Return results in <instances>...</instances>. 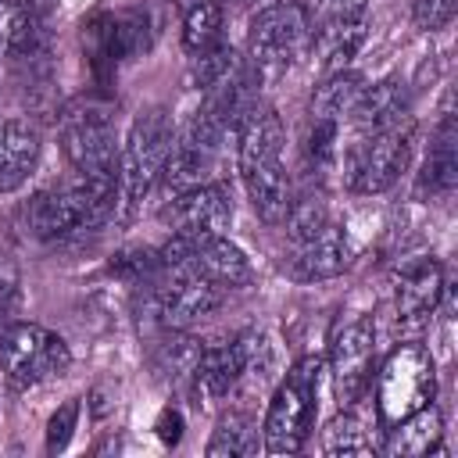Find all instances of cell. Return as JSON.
<instances>
[{"label":"cell","instance_id":"6da1fadb","mask_svg":"<svg viewBox=\"0 0 458 458\" xmlns=\"http://www.w3.org/2000/svg\"><path fill=\"white\" fill-rule=\"evenodd\" d=\"M118 200V175H82L39 190L29 200V229L39 240H61L72 233L100 229Z\"/></svg>","mask_w":458,"mask_h":458},{"label":"cell","instance_id":"7a4b0ae2","mask_svg":"<svg viewBox=\"0 0 458 458\" xmlns=\"http://www.w3.org/2000/svg\"><path fill=\"white\" fill-rule=\"evenodd\" d=\"M318 379H322V361L318 358H301L276 386L265 422H261V437H265V451L272 454H297L315 426L318 415Z\"/></svg>","mask_w":458,"mask_h":458},{"label":"cell","instance_id":"3957f363","mask_svg":"<svg viewBox=\"0 0 458 458\" xmlns=\"http://www.w3.org/2000/svg\"><path fill=\"white\" fill-rule=\"evenodd\" d=\"M437 372L433 354L422 344H401L386 354L376 376V419L383 429L397 426L401 419L415 415L419 408L433 404Z\"/></svg>","mask_w":458,"mask_h":458},{"label":"cell","instance_id":"277c9868","mask_svg":"<svg viewBox=\"0 0 458 458\" xmlns=\"http://www.w3.org/2000/svg\"><path fill=\"white\" fill-rule=\"evenodd\" d=\"M172 147V118L165 107H147L132 118L129 136L118 150V197L125 204V211H132L147 190L154 186V179L165 168Z\"/></svg>","mask_w":458,"mask_h":458},{"label":"cell","instance_id":"5b68a950","mask_svg":"<svg viewBox=\"0 0 458 458\" xmlns=\"http://www.w3.org/2000/svg\"><path fill=\"white\" fill-rule=\"evenodd\" d=\"M61 143L75 172L82 175H118V136L111 104L79 97L61 114Z\"/></svg>","mask_w":458,"mask_h":458},{"label":"cell","instance_id":"8992f818","mask_svg":"<svg viewBox=\"0 0 458 458\" xmlns=\"http://www.w3.org/2000/svg\"><path fill=\"white\" fill-rule=\"evenodd\" d=\"M308 39H311V18L301 0L268 4L250 18V32H247L250 64L258 68V75L272 79L293 64V57Z\"/></svg>","mask_w":458,"mask_h":458},{"label":"cell","instance_id":"52a82bcc","mask_svg":"<svg viewBox=\"0 0 458 458\" xmlns=\"http://www.w3.org/2000/svg\"><path fill=\"white\" fill-rule=\"evenodd\" d=\"M0 358L4 372L14 386H39L57 379L72 365L68 344L36 322H11L0 329Z\"/></svg>","mask_w":458,"mask_h":458},{"label":"cell","instance_id":"ba28073f","mask_svg":"<svg viewBox=\"0 0 458 458\" xmlns=\"http://www.w3.org/2000/svg\"><path fill=\"white\" fill-rule=\"evenodd\" d=\"M411 143H415V122L411 118H404L390 129H379V132H365L361 143L351 150V165H347L351 186L358 193L390 190L411 157Z\"/></svg>","mask_w":458,"mask_h":458},{"label":"cell","instance_id":"9c48e42d","mask_svg":"<svg viewBox=\"0 0 458 458\" xmlns=\"http://www.w3.org/2000/svg\"><path fill=\"white\" fill-rule=\"evenodd\" d=\"M225 136L229 132L215 118H208L204 111H197L190 118V125L179 136H172V147H168V157H165V168H161L165 186L172 193H182V190H193V186L211 182Z\"/></svg>","mask_w":458,"mask_h":458},{"label":"cell","instance_id":"30bf717a","mask_svg":"<svg viewBox=\"0 0 458 458\" xmlns=\"http://www.w3.org/2000/svg\"><path fill=\"white\" fill-rule=\"evenodd\" d=\"M150 315L165 329H182L204 315H211L222 304V293L215 283L197 276L190 265H172L161 268V276L150 283Z\"/></svg>","mask_w":458,"mask_h":458},{"label":"cell","instance_id":"8fae6325","mask_svg":"<svg viewBox=\"0 0 458 458\" xmlns=\"http://www.w3.org/2000/svg\"><path fill=\"white\" fill-rule=\"evenodd\" d=\"M372 354H376V326L369 315H351L336 326L329 340V369L340 404L361 401L372 383Z\"/></svg>","mask_w":458,"mask_h":458},{"label":"cell","instance_id":"7c38bea8","mask_svg":"<svg viewBox=\"0 0 458 458\" xmlns=\"http://www.w3.org/2000/svg\"><path fill=\"white\" fill-rule=\"evenodd\" d=\"M165 218L172 225V236L186 243H200L211 236H222L233 222V200L222 182H204L193 190L175 193V200L165 208Z\"/></svg>","mask_w":458,"mask_h":458},{"label":"cell","instance_id":"4fadbf2b","mask_svg":"<svg viewBox=\"0 0 458 458\" xmlns=\"http://www.w3.org/2000/svg\"><path fill=\"white\" fill-rule=\"evenodd\" d=\"M444 268L437 258H411L401 265L397 272V286H394V308L401 322H422L426 315L437 311L440 297H444Z\"/></svg>","mask_w":458,"mask_h":458},{"label":"cell","instance_id":"5bb4252c","mask_svg":"<svg viewBox=\"0 0 458 458\" xmlns=\"http://www.w3.org/2000/svg\"><path fill=\"white\" fill-rule=\"evenodd\" d=\"M351 243L347 233L333 222H326L318 233L290 243V276L297 279H333L347 268Z\"/></svg>","mask_w":458,"mask_h":458},{"label":"cell","instance_id":"9a60e30c","mask_svg":"<svg viewBox=\"0 0 458 458\" xmlns=\"http://www.w3.org/2000/svg\"><path fill=\"white\" fill-rule=\"evenodd\" d=\"M39 129L29 118L0 122V193H14L39 165Z\"/></svg>","mask_w":458,"mask_h":458},{"label":"cell","instance_id":"2e32d148","mask_svg":"<svg viewBox=\"0 0 458 458\" xmlns=\"http://www.w3.org/2000/svg\"><path fill=\"white\" fill-rule=\"evenodd\" d=\"M358 132H379V129H390L397 122L408 118V86L397 79V75H386L372 86H361L351 114H347Z\"/></svg>","mask_w":458,"mask_h":458},{"label":"cell","instance_id":"e0dca14e","mask_svg":"<svg viewBox=\"0 0 458 458\" xmlns=\"http://www.w3.org/2000/svg\"><path fill=\"white\" fill-rule=\"evenodd\" d=\"M182 265H190L197 276H204L218 290H236V286L250 283V261H247V254L236 243H229L225 236H211V240L193 243Z\"/></svg>","mask_w":458,"mask_h":458},{"label":"cell","instance_id":"ac0fdd59","mask_svg":"<svg viewBox=\"0 0 458 458\" xmlns=\"http://www.w3.org/2000/svg\"><path fill=\"white\" fill-rule=\"evenodd\" d=\"M89 39L97 43V54L107 57L111 64L114 61H125V57H136L150 47V29H147V18L140 11H118V14H100L89 21Z\"/></svg>","mask_w":458,"mask_h":458},{"label":"cell","instance_id":"d6986e66","mask_svg":"<svg viewBox=\"0 0 458 458\" xmlns=\"http://www.w3.org/2000/svg\"><path fill=\"white\" fill-rule=\"evenodd\" d=\"M283 122L272 107L265 104H254L240 125H236V150H240V172L254 168V165H265V161H279L283 154Z\"/></svg>","mask_w":458,"mask_h":458},{"label":"cell","instance_id":"ffe728a7","mask_svg":"<svg viewBox=\"0 0 458 458\" xmlns=\"http://www.w3.org/2000/svg\"><path fill=\"white\" fill-rule=\"evenodd\" d=\"M240 175H243V186H247V197H250L258 218L268 225H283L290 215V204H293V190H290V175L283 168V157L254 165Z\"/></svg>","mask_w":458,"mask_h":458},{"label":"cell","instance_id":"44dd1931","mask_svg":"<svg viewBox=\"0 0 458 458\" xmlns=\"http://www.w3.org/2000/svg\"><path fill=\"white\" fill-rule=\"evenodd\" d=\"M311 39H315V47L322 54L326 75L340 72L354 57L361 39H365V14H326Z\"/></svg>","mask_w":458,"mask_h":458},{"label":"cell","instance_id":"7402d4cb","mask_svg":"<svg viewBox=\"0 0 458 458\" xmlns=\"http://www.w3.org/2000/svg\"><path fill=\"white\" fill-rule=\"evenodd\" d=\"M419 186L437 193V197H447L454 186H458V140H454V118L451 111H444V122L433 136V147H429V157L422 165V175H419Z\"/></svg>","mask_w":458,"mask_h":458},{"label":"cell","instance_id":"603a6c76","mask_svg":"<svg viewBox=\"0 0 458 458\" xmlns=\"http://www.w3.org/2000/svg\"><path fill=\"white\" fill-rule=\"evenodd\" d=\"M240 383V354L233 344H218V347H204L200 361L193 369V390L208 401H222L236 390Z\"/></svg>","mask_w":458,"mask_h":458},{"label":"cell","instance_id":"cb8c5ba5","mask_svg":"<svg viewBox=\"0 0 458 458\" xmlns=\"http://www.w3.org/2000/svg\"><path fill=\"white\" fill-rule=\"evenodd\" d=\"M390 440H386V451L390 454H401V458H419V454H429V451H440V437H444V426H440V411L433 404L419 408L415 415L401 419L397 426L386 429Z\"/></svg>","mask_w":458,"mask_h":458},{"label":"cell","instance_id":"d4e9b609","mask_svg":"<svg viewBox=\"0 0 458 458\" xmlns=\"http://www.w3.org/2000/svg\"><path fill=\"white\" fill-rule=\"evenodd\" d=\"M361 75L358 72H329L318 86H315V97H311V107H308V118H326V122H344L361 93Z\"/></svg>","mask_w":458,"mask_h":458},{"label":"cell","instance_id":"484cf974","mask_svg":"<svg viewBox=\"0 0 458 458\" xmlns=\"http://www.w3.org/2000/svg\"><path fill=\"white\" fill-rule=\"evenodd\" d=\"M200 344L193 340V336H168V340H161L157 344V351H154V372H157V379L161 383H168V386H186V383H193V369H197V361H200Z\"/></svg>","mask_w":458,"mask_h":458},{"label":"cell","instance_id":"4316f807","mask_svg":"<svg viewBox=\"0 0 458 458\" xmlns=\"http://www.w3.org/2000/svg\"><path fill=\"white\" fill-rule=\"evenodd\" d=\"M39 47V21L18 0H0V54L25 57Z\"/></svg>","mask_w":458,"mask_h":458},{"label":"cell","instance_id":"83f0119b","mask_svg":"<svg viewBox=\"0 0 458 458\" xmlns=\"http://www.w3.org/2000/svg\"><path fill=\"white\" fill-rule=\"evenodd\" d=\"M222 43V4L218 0H193L182 18V50L204 54Z\"/></svg>","mask_w":458,"mask_h":458},{"label":"cell","instance_id":"f1b7e54d","mask_svg":"<svg viewBox=\"0 0 458 458\" xmlns=\"http://www.w3.org/2000/svg\"><path fill=\"white\" fill-rule=\"evenodd\" d=\"M261 440H258V429L247 415L240 411H229L225 419H218L211 440H208V454L211 458H247V454H258Z\"/></svg>","mask_w":458,"mask_h":458},{"label":"cell","instance_id":"f546056e","mask_svg":"<svg viewBox=\"0 0 458 458\" xmlns=\"http://www.w3.org/2000/svg\"><path fill=\"white\" fill-rule=\"evenodd\" d=\"M243 64H240V57H236V50L233 47H211V50H204V54H197L193 57V68H190V82L197 86V89H215V86H222V82H229L236 72H240Z\"/></svg>","mask_w":458,"mask_h":458},{"label":"cell","instance_id":"4dcf8cb0","mask_svg":"<svg viewBox=\"0 0 458 458\" xmlns=\"http://www.w3.org/2000/svg\"><path fill=\"white\" fill-rule=\"evenodd\" d=\"M326 454H340V458H351V454H372L376 451V444H372V437H369V429L351 415V411H344V415H336L333 422H329V429H326Z\"/></svg>","mask_w":458,"mask_h":458},{"label":"cell","instance_id":"1f68e13d","mask_svg":"<svg viewBox=\"0 0 458 458\" xmlns=\"http://www.w3.org/2000/svg\"><path fill=\"white\" fill-rule=\"evenodd\" d=\"M236 354H240V379H265L272 369H276V351H272V340L261 333V329H243L236 340H233Z\"/></svg>","mask_w":458,"mask_h":458},{"label":"cell","instance_id":"d6a6232c","mask_svg":"<svg viewBox=\"0 0 458 458\" xmlns=\"http://www.w3.org/2000/svg\"><path fill=\"white\" fill-rule=\"evenodd\" d=\"M326 222H333V218H329V208H326V200H322L318 193H311V197H304V200H293V204H290V215H286L290 243H293V240H304V236H311V233H318Z\"/></svg>","mask_w":458,"mask_h":458},{"label":"cell","instance_id":"836d02e7","mask_svg":"<svg viewBox=\"0 0 458 458\" xmlns=\"http://www.w3.org/2000/svg\"><path fill=\"white\" fill-rule=\"evenodd\" d=\"M111 272H118V276H125V279H132V283H143V279L154 283V279L161 276V254L150 250V247L122 250V254H114Z\"/></svg>","mask_w":458,"mask_h":458},{"label":"cell","instance_id":"e575fe53","mask_svg":"<svg viewBox=\"0 0 458 458\" xmlns=\"http://www.w3.org/2000/svg\"><path fill=\"white\" fill-rule=\"evenodd\" d=\"M75 426H79V401H64L50 415V422H47V451L50 454L54 451H64L68 440H72V433H75Z\"/></svg>","mask_w":458,"mask_h":458},{"label":"cell","instance_id":"d590c367","mask_svg":"<svg viewBox=\"0 0 458 458\" xmlns=\"http://www.w3.org/2000/svg\"><path fill=\"white\" fill-rule=\"evenodd\" d=\"M411 14H415V25L433 32V29H444L451 18H454V0H415L411 4Z\"/></svg>","mask_w":458,"mask_h":458},{"label":"cell","instance_id":"8d00e7d4","mask_svg":"<svg viewBox=\"0 0 458 458\" xmlns=\"http://www.w3.org/2000/svg\"><path fill=\"white\" fill-rule=\"evenodd\" d=\"M14 297H18V276H14V268L0 265V329H4L7 311L14 308Z\"/></svg>","mask_w":458,"mask_h":458},{"label":"cell","instance_id":"74e56055","mask_svg":"<svg viewBox=\"0 0 458 458\" xmlns=\"http://www.w3.org/2000/svg\"><path fill=\"white\" fill-rule=\"evenodd\" d=\"M157 429H161V440H165V444H175V440H179V429H182V419H179V411L165 408V415H161Z\"/></svg>","mask_w":458,"mask_h":458},{"label":"cell","instance_id":"f35d334b","mask_svg":"<svg viewBox=\"0 0 458 458\" xmlns=\"http://www.w3.org/2000/svg\"><path fill=\"white\" fill-rule=\"evenodd\" d=\"M369 0H326V14H365Z\"/></svg>","mask_w":458,"mask_h":458},{"label":"cell","instance_id":"ab89813d","mask_svg":"<svg viewBox=\"0 0 458 458\" xmlns=\"http://www.w3.org/2000/svg\"><path fill=\"white\" fill-rule=\"evenodd\" d=\"M236 4H250V0H236Z\"/></svg>","mask_w":458,"mask_h":458}]
</instances>
